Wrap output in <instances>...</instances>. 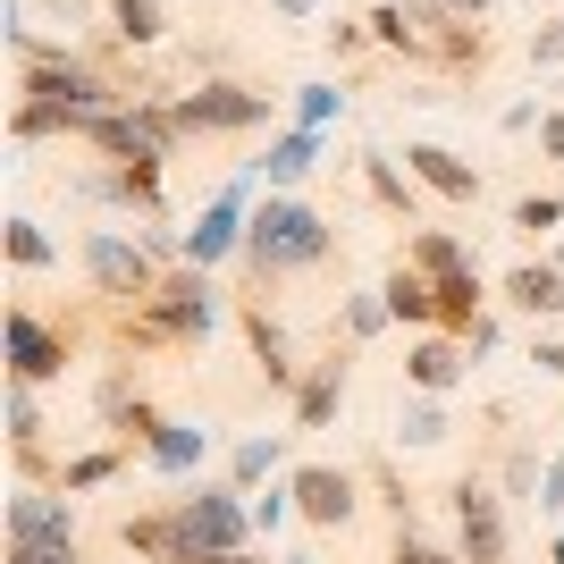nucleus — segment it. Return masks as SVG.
Masks as SVG:
<instances>
[{"label":"nucleus","instance_id":"1","mask_svg":"<svg viewBox=\"0 0 564 564\" xmlns=\"http://www.w3.org/2000/svg\"><path fill=\"white\" fill-rule=\"evenodd\" d=\"M329 245H337V228L304 194H270V203H253V228H245V270H253V286H270L286 270H321Z\"/></svg>","mask_w":564,"mask_h":564},{"label":"nucleus","instance_id":"2","mask_svg":"<svg viewBox=\"0 0 564 564\" xmlns=\"http://www.w3.org/2000/svg\"><path fill=\"white\" fill-rule=\"evenodd\" d=\"M219 286H212V270H194V261H177L161 279V295L152 304H135L127 321H118V337L127 346H203V337L219 329Z\"/></svg>","mask_w":564,"mask_h":564},{"label":"nucleus","instance_id":"3","mask_svg":"<svg viewBox=\"0 0 564 564\" xmlns=\"http://www.w3.org/2000/svg\"><path fill=\"white\" fill-rule=\"evenodd\" d=\"M76 261H85V279H94V295H101V304H127V312H135V304H152V295H161V279H169L161 261L143 253L135 236H118V228H94Z\"/></svg>","mask_w":564,"mask_h":564},{"label":"nucleus","instance_id":"4","mask_svg":"<svg viewBox=\"0 0 564 564\" xmlns=\"http://www.w3.org/2000/svg\"><path fill=\"white\" fill-rule=\"evenodd\" d=\"M177 127L186 135H253V127H270V94L236 85V76H203L194 94H177Z\"/></svg>","mask_w":564,"mask_h":564},{"label":"nucleus","instance_id":"5","mask_svg":"<svg viewBox=\"0 0 564 564\" xmlns=\"http://www.w3.org/2000/svg\"><path fill=\"white\" fill-rule=\"evenodd\" d=\"M245 489H186L177 497V531H186V564L203 556H245V531H253V506H236Z\"/></svg>","mask_w":564,"mask_h":564},{"label":"nucleus","instance_id":"6","mask_svg":"<svg viewBox=\"0 0 564 564\" xmlns=\"http://www.w3.org/2000/svg\"><path fill=\"white\" fill-rule=\"evenodd\" d=\"M447 514H455V556L464 564H506V497L480 471H464L447 489Z\"/></svg>","mask_w":564,"mask_h":564},{"label":"nucleus","instance_id":"7","mask_svg":"<svg viewBox=\"0 0 564 564\" xmlns=\"http://www.w3.org/2000/svg\"><path fill=\"white\" fill-rule=\"evenodd\" d=\"M59 371H68V329H51L34 304H9V379L43 388Z\"/></svg>","mask_w":564,"mask_h":564},{"label":"nucleus","instance_id":"8","mask_svg":"<svg viewBox=\"0 0 564 564\" xmlns=\"http://www.w3.org/2000/svg\"><path fill=\"white\" fill-rule=\"evenodd\" d=\"M286 489H295V514H304L312 531H346L354 506H362V480H354V471H337V464H304Z\"/></svg>","mask_w":564,"mask_h":564},{"label":"nucleus","instance_id":"9","mask_svg":"<svg viewBox=\"0 0 564 564\" xmlns=\"http://www.w3.org/2000/svg\"><path fill=\"white\" fill-rule=\"evenodd\" d=\"M464 371H471V354H464L455 329H422L413 346H404V388H413V397H455Z\"/></svg>","mask_w":564,"mask_h":564},{"label":"nucleus","instance_id":"10","mask_svg":"<svg viewBox=\"0 0 564 564\" xmlns=\"http://www.w3.org/2000/svg\"><path fill=\"white\" fill-rule=\"evenodd\" d=\"M9 540L76 547V506H68L59 489H18V497H9Z\"/></svg>","mask_w":564,"mask_h":564},{"label":"nucleus","instance_id":"11","mask_svg":"<svg viewBox=\"0 0 564 564\" xmlns=\"http://www.w3.org/2000/svg\"><path fill=\"white\" fill-rule=\"evenodd\" d=\"M236 329H245V346H253V362H261V379H270V388H295V379H304L286 321H270L261 304H236Z\"/></svg>","mask_w":564,"mask_h":564},{"label":"nucleus","instance_id":"12","mask_svg":"<svg viewBox=\"0 0 564 564\" xmlns=\"http://www.w3.org/2000/svg\"><path fill=\"white\" fill-rule=\"evenodd\" d=\"M404 169H413L430 194H447V203H480V169H471L464 152H447V143H404Z\"/></svg>","mask_w":564,"mask_h":564},{"label":"nucleus","instance_id":"13","mask_svg":"<svg viewBox=\"0 0 564 564\" xmlns=\"http://www.w3.org/2000/svg\"><path fill=\"white\" fill-rule=\"evenodd\" d=\"M337 413H346V354H321L295 379V430H329Z\"/></svg>","mask_w":564,"mask_h":564},{"label":"nucleus","instance_id":"14","mask_svg":"<svg viewBox=\"0 0 564 564\" xmlns=\"http://www.w3.org/2000/svg\"><path fill=\"white\" fill-rule=\"evenodd\" d=\"M143 464L169 471V480H186V471L212 464V430H203V422H169V413H161V430L143 438Z\"/></svg>","mask_w":564,"mask_h":564},{"label":"nucleus","instance_id":"15","mask_svg":"<svg viewBox=\"0 0 564 564\" xmlns=\"http://www.w3.org/2000/svg\"><path fill=\"white\" fill-rule=\"evenodd\" d=\"M261 177H270V194H295L321 169V127H286V135H270V152H261Z\"/></svg>","mask_w":564,"mask_h":564},{"label":"nucleus","instance_id":"16","mask_svg":"<svg viewBox=\"0 0 564 564\" xmlns=\"http://www.w3.org/2000/svg\"><path fill=\"white\" fill-rule=\"evenodd\" d=\"M94 413H101V422L118 430V438H135V447H143V438H152V430H161V413L143 404V388H135V379H127V371H110V379H101V388H94Z\"/></svg>","mask_w":564,"mask_h":564},{"label":"nucleus","instance_id":"17","mask_svg":"<svg viewBox=\"0 0 564 564\" xmlns=\"http://www.w3.org/2000/svg\"><path fill=\"white\" fill-rule=\"evenodd\" d=\"M497 295H506L514 312H531V321H556V312H564V270H556V261H514Z\"/></svg>","mask_w":564,"mask_h":564},{"label":"nucleus","instance_id":"18","mask_svg":"<svg viewBox=\"0 0 564 564\" xmlns=\"http://www.w3.org/2000/svg\"><path fill=\"white\" fill-rule=\"evenodd\" d=\"M118 547L143 564H186V531H177V506H161V514H127L118 522Z\"/></svg>","mask_w":564,"mask_h":564},{"label":"nucleus","instance_id":"19","mask_svg":"<svg viewBox=\"0 0 564 564\" xmlns=\"http://www.w3.org/2000/svg\"><path fill=\"white\" fill-rule=\"evenodd\" d=\"M379 295H388V312H397V321H413V329H438V286H430L413 261H397V270L379 279Z\"/></svg>","mask_w":564,"mask_h":564},{"label":"nucleus","instance_id":"20","mask_svg":"<svg viewBox=\"0 0 564 564\" xmlns=\"http://www.w3.org/2000/svg\"><path fill=\"white\" fill-rule=\"evenodd\" d=\"M161 169L169 161H118L110 177H94V194H110V203H127V212H152V219H161Z\"/></svg>","mask_w":564,"mask_h":564},{"label":"nucleus","instance_id":"21","mask_svg":"<svg viewBox=\"0 0 564 564\" xmlns=\"http://www.w3.org/2000/svg\"><path fill=\"white\" fill-rule=\"evenodd\" d=\"M362 186H371V203H379V212H397L404 228H413V212H422V203H413V186H422L413 169H397L388 152H362Z\"/></svg>","mask_w":564,"mask_h":564},{"label":"nucleus","instance_id":"22","mask_svg":"<svg viewBox=\"0 0 564 564\" xmlns=\"http://www.w3.org/2000/svg\"><path fill=\"white\" fill-rule=\"evenodd\" d=\"M404 261L422 270V279H455V270H471V245L455 228H413V245H404Z\"/></svg>","mask_w":564,"mask_h":564},{"label":"nucleus","instance_id":"23","mask_svg":"<svg viewBox=\"0 0 564 564\" xmlns=\"http://www.w3.org/2000/svg\"><path fill=\"white\" fill-rule=\"evenodd\" d=\"M438 286V329H455L464 337L480 312H489V295H480V270H455V279H430Z\"/></svg>","mask_w":564,"mask_h":564},{"label":"nucleus","instance_id":"24","mask_svg":"<svg viewBox=\"0 0 564 564\" xmlns=\"http://www.w3.org/2000/svg\"><path fill=\"white\" fill-rule=\"evenodd\" d=\"M0 245H9V270H18V279H34V270H51V261H59V245L43 236V219H25V212L0 228Z\"/></svg>","mask_w":564,"mask_h":564},{"label":"nucleus","instance_id":"25","mask_svg":"<svg viewBox=\"0 0 564 564\" xmlns=\"http://www.w3.org/2000/svg\"><path fill=\"white\" fill-rule=\"evenodd\" d=\"M279 455H286V438H279V430H261V438H245V447L228 455V489H245V497H253L261 480L279 471Z\"/></svg>","mask_w":564,"mask_h":564},{"label":"nucleus","instance_id":"26","mask_svg":"<svg viewBox=\"0 0 564 564\" xmlns=\"http://www.w3.org/2000/svg\"><path fill=\"white\" fill-rule=\"evenodd\" d=\"M127 471V447H94V455H68L59 464V497H85V489H110Z\"/></svg>","mask_w":564,"mask_h":564},{"label":"nucleus","instance_id":"27","mask_svg":"<svg viewBox=\"0 0 564 564\" xmlns=\"http://www.w3.org/2000/svg\"><path fill=\"white\" fill-rule=\"evenodd\" d=\"M101 9H110V34H118V43H135V51H152L169 34L161 0H101Z\"/></svg>","mask_w":564,"mask_h":564},{"label":"nucleus","instance_id":"28","mask_svg":"<svg viewBox=\"0 0 564 564\" xmlns=\"http://www.w3.org/2000/svg\"><path fill=\"white\" fill-rule=\"evenodd\" d=\"M397 438H404V447H447V438H455L447 404H438V397H413V404H397Z\"/></svg>","mask_w":564,"mask_h":564},{"label":"nucleus","instance_id":"29","mask_svg":"<svg viewBox=\"0 0 564 564\" xmlns=\"http://www.w3.org/2000/svg\"><path fill=\"white\" fill-rule=\"evenodd\" d=\"M362 25H371V43H379V51H404V59H413V43H422V34H413V18H404V0H379Z\"/></svg>","mask_w":564,"mask_h":564},{"label":"nucleus","instance_id":"30","mask_svg":"<svg viewBox=\"0 0 564 564\" xmlns=\"http://www.w3.org/2000/svg\"><path fill=\"white\" fill-rule=\"evenodd\" d=\"M506 228H514V236H547V228H564V194H522L514 212H506Z\"/></svg>","mask_w":564,"mask_h":564},{"label":"nucleus","instance_id":"31","mask_svg":"<svg viewBox=\"0 0 564 564\" xmlns=\"http://www.w3.org/2000/svg\"><path fill=\"white\" fill-rule=\"evenodd\" d=\"M388 321H397V312H388V295H346V337H354V346H362V337H379Z\"/></svg>","mask_w":564,"mask_h":564},{"label":"nucleus","instance_id":"32","mask_svg":"<svg viewBox=\"0 0 564 564\" xmlns=\"http://www.w3.org/2000/svg\"><path fill=\"white\" fill-rule=\"evenodd\" d=\"M329 118H346V94H337V85H304V94H295V127H329Z\"/></svg>","mask_w":564,"mask_h":564},{"label":"nucleus","instance_id":"33","mask_svg":"<svg viewBox=\"0 0 564 564\" xmlns=\"http://www.w3.org/2000/svg\"><path fill=\"white\" fill-rule=\"evenodd\" d=\"M18 9H25V18H51V25H68V34H76V25H94L101 0H18Z\"/></svg>","mask_w":564,"mask_h":564},{"label":"nucleus","instance_id":"34","mask_svg":"<svg viewBox=\"0 0 564 564\" xmlns=\"http://www.w3.org/2000/svg\"><path fill=\"white\" fill-rule=\"evenodd\" d=\"M531 68H564V18L531 25Z\"/></svg>","mask_w":564,"mask_h":564},{"label":"nucleus","instance_id":"35","mask_svg":"<svg viewBox=\"0 0 564 564\" xmlns=\"http://www.w3.org/2000/svg\"><path fill=\"white\" fill-rule=\"evenodd\" d=\"M397 564H464L455 547H430V540H413V531H397Z\"/></svg>","mask_w":564,"mask_h":564},{"label":"nucleus","instance_id":"36","mask_svg":"<svg viewBox=\"0 0 564 564\" xmlns=\"http://www.w3.org/2000/svg\"><path fill=\"white\" fill-rule=\"evenodd\" d=\"M9 564H85L76 547H34V540H9Z\"/></svg>","mask_w":564,"mask_h":564},{"label":"nucleus","instance_id":"37","mask_svg":"<svg viewBox=\"0 0 564 564\" xmlns=\"http://www.w3.org/2000/svg\"><path fill=\"white\" fill-rule=\"evenodd\" d=\"M286 506H295V489H270V497H253V531H279V522H286Z\"/></svg>","mask_w":564,"mask_h":564},{"label":"nucleus","instance_id":"38","mask_svg":"<svg viewBox=\"0 0 564 564\" xmlns=\"http://www.w3.org/2000/svg\"><path fill=\"white\" fill-rule=\"evenodd\" d=\"M540 161H564V101L540 118Z\"/></svg>","mask_w":564,"mask_h":564},{"label":"nucleus","instance_id":"39","mask_svg":"<svg viewBox=\"0 0 564 564\" xmlns=\"http://www.w3.org/2000/svg\"><path fill=\"white\" fill-rule=\"evenodd\" d=\"M362 43H371V25H354V18L329 25V51H337V59H346V51H362Z\"/></svg>","mask_w":564,"mask_h":564},{"label":"nucleus","instance_id":"40","mask_svg":"<svg viewBox=\"0 0 564 564\" xmlns=\"http://www.w3.org/2000/svg\"><path fill=\"white\" fill-rule=\"evenodd\" d=\"M464 354H471V362H480V354H497V321H489V312H480V321L464 329Z\"/></svg>","mask_w":564,"mask_h":564},{"label":"nucleus","instance_id":"41","mask_svg":"<svg viewBox=\"0 0 564 564\" xmlns=\"http://www.w3.org/2000/svg\"><path fill=\"white\" fill-rule=\"evenodd\" d=\"M531 362H540V371L564 388V346H556V337H540V346H531Z\"/></svg>","mask_w":564,"mask_h":564},{"label":"nucleus","instance_id":"42","mask_svg":"<svg viewBox=\"0 0 564 564\" xmlns=\"http://www.w3.org/2000/svg\"><path fill=\"white\" fill-rule=\"evenodd\" d=\"M540 118H547L540 101H514V110H506V135H531V127H540Z\"/></svg>","mask_w":564,"mask_h":564},{"label":"nucleus","instance_id":"43","mask_svg":"<svg viewBox=\"0 0 564 564\" xmlns=\"http://www.w3.org/2000/svg\"><path fill=\"white\" fill-rule=\"evenodd\" d=\"M455 18H489V9H506V0H447Z\"/></svg>","mask_w":564,"mask_h":564},{"label":"nucleus","instance_id":"44","mask_svg":"<svg viewBox=\"0 0 564 564\" xmlns=\"http://www.w3.org/2000/svg\"><path fill=\"white\" fill-rule=\"evenodd\" d=\"M279 18H321V0H270Z\"/></svg>","mask_w":564,"mask_h":564},{"label":"nucleus","instance_id":"45","mask_svg":"<svg viewBox=\"0 0 564 564\" xmlns=\"http://www.w3.org/2000/svg\"><path fill=\"white\" fill-rule=\"evenodd\" d=\"M547 564H564V540H547Z\"/></svg>","mask_w":564,"mask_h":564},{"label":"nucleus","instance_id":"46","mask_svg":"<svg viewBox=\"0 0 564 564\" xmlns=\"http://www.w3.org/2000/svg\"><path fill=\"white\" fill-rule=\"evenodd\" d=\"M203 564H253V556H203Z\"/></svg>","mask_w":564,"mask_h":564},{"label":"nucleus","instance_id":"47","mask_svg":"<svg viewBox=\"0 0 564 564\" xmlns=\"http://www.w3.org/2000/svg\"><path fill=\"white\" fill-rule=\"evenodd\" d=\"M286 564H321V556H286Z\"/></svg>","mask_w":564,"mask_h":564},{"label":"nucleus","instance_id":"48","mask_svg":"<svg viewBox=\"0 0 564 564\" xmlns=\"http://www.w3.org/2000/svg\"><path fill=\"white\" fill-rule=\"evenodd\" d=\"M556 270H564V245H556Z\"/></svg>","mask_w":564,"mask_h":564},{"label":"nucleus","instance_id":"49","mask_svg":"<svg viewBox=\"0 0 564 564\" xmlns=\"http://www.w3.org/2000/svg\"><path fill=\"white\" fill-rule=\"evenodd\" d=\"M556 464H564V455H556Z\"/></svg>","mask_w":564,"mask_h":564}]
</instances>
